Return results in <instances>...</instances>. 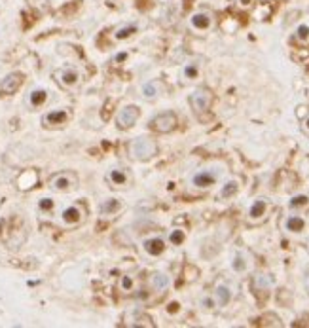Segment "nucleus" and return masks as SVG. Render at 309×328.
Segmentation results:
<instances>
[{"instance_id":"f257e3e1","label":"nucleus","mask_w":309,"mask_h":328,"mask_svg":"<svg viewBox=\"0 0 309 328\" xmlns=\"http://www.w3.org/2000/svg\"><path fill=\"white\" fill-rule=\"evenodd\" d=\"M129 152L137 161H148L158 154V142L152 137H135L129 144Z\"/></svg>"},{"instance_id":"f03ea898","label":"nucleus","mask_w":309,"mask_h":328,"mask_svg":"<svg viewBox=\"0 0 309 328\" xmlns=\"http://www.w3.org/2000/svg\"><path fill=\"white\" fill-rule=\"evenodd\" d=\"M140 118V108L137 105H125L124 108H120L116 114V126L120 129H129L133 127Z\"/></svg>"},{"instance_id":"7ed1b4c3","label":"nucleus","mask_w":309,"mask_h":328,"mask_svg":"<svg viewBox=\"0 0 309 328\" xmlns=\"http://www.w3.org/2000/svg\"><path fill=\"white\" fill-rule=\"evenodd\" d=\"M177 124H179L177 122V114L171 112V110H165V112L158 114V116L154 118V122H152V126H154V129L158 133H171V131H175Z\"/></svg>"},{"instance_id":"20e7f679","label":"nucleus","mask_w":309,"mask_h":328,"mask_svg":"<svg viewBox=\"0 0 309 328\" xmlns=\"http://www.w3.org/2000/svg\"><path fill=\"white\" fill-rule=\"evenodd\" d=\"M230 267H232V271L237 273V275H245V273L250 271V267H252L250 256L245 251H235L232 260H230Z\"/></svg>"},{"instance_id":"39448f33","label":"nucleus","mask_w":309,"mask_h":328,"mask_svg":"<svg viewBox=\"0 0 309 328\" xmlns=\"http://www.w3.org/2000/svg\"><path fill=\"white\" fill-rule=\"evenodd\" d=\"M216 180H218V175L211 169H201L197 171V173H193L192 177V186L193 188H197V190H207V188H211L216 184Z\"/></svg>"},{"instance_id":"423d86ee","label":"nucleus","mask_w":309,"mask_h":328,"mask_svg":"<svg viewBox=\"0 0 309 328\" xmlns=\"http://www.w3.org/2000/svg\"><path fill=\"white\" fill-rule=\"evenodd\" d=\"M76 182L78 180H76L74 173H59V175L50 179V186L57 192H68L70 188H74Z\"/></svg>"},{"instance_id":"0eeeda50","label":"nucleus","mask_w":309,"mask_h":328,"mask_svg":"<svg viewBox=\"0 0 309 328\" xmlns=\"http://www.w3.org/2000/svg\"><path fill=\"white\" fill-rule=\"evenodd\" d=\"M190 103H192L193 110L195 112H205V110H209V106L213 103V95H211V91L209 89H195L190 97Z\"/></svg>"},{"instance_id":"6e6552de","label":"nucleus","mask_w":309,"mask_h":328,"mask_svg":"<svg viewBox=\"0 0 309 328\" xmlns=\"http://www.w3.org/2000/svg\"><path fill=\"white\" fill-rule=\"evenodd\" d=\"M267 209H269L267 199L258 197V199H254V201L250 203V207H248V211H247V218H248L250 222H258V220H262L267 214Z\"/></svg>"},{"instance_id":"1a4fd4ad","label":"nucleus","mask_w":309,"mask_h":328,"mask_svg":"<svg viewBox=\"0 0 309 328\" xmlns=\"http://www.w3.org/2000/svg\"><path fill=\"white\" fill-rule=\"evenodd\" d=\"M190 27L197 32H205L213 27V15L209 11H195L190 17Z\"/></svg>"},{"instance_id":"9d476101","label":"nucleus","mask_w":309,"mask_h":328,"mask_svg":"<svg viewBox=\"0 0 309 328\" xmlns=\"http://www.w3.org/2000/svg\"><path fill=\"white\" fill-rule=\"evenodd\" d=\"M306 218L302 216V214H287V218H285V222H283V230L290 235H298L306 230Z\"/></svg>"},{"instance_id":"9b49d317","label":"nucleus","mask_w":309,"mask_h":328,"mask_svg":"<svg viewBox=\"0 0 309 328\" xmlns=\"http://www.w3.org/2000/svg\"><path fill=\"white\" fill-rule=\"evenodd\" d=\"M57 80L64 87H76L80 84V72L76 70L74 66H66V68H61L57 72Z\"/></svg>"},{"instance_id":"f8f14e48","label":"nucleus","mask_w":309,"mask_h":328,"mask_svg":"<svg viewBox=\"0 0 309 328\" xmlns=\"http://www.w3.org/2000/svg\"><path fill=\"white\" fill-rule=\"evenodd\" d=\"M214 298H216L218 307L230 306V302L234 300V288L228 285V283H218V285L214 286Z\"/></svg>"},{"instance_id":"ddd939ff","label":"nucleus","mask_w":309,"mask_h":328,"mask_svg":"<svg viewBox=\"0 0 309 328\" xmlns=\"http://www.w3.org/2000/svg\"><path fill=\"white\" fill-rule=\"evenodd\" d=\"M142 249H144V253L150 254V256H160V254L165 253L167 243H165L163 237H148V239L142 241Z\"/></svg>"},{"instance_id":"4468645a","label":"nucleus","mask_w":309,"mask_h":328,"mask_svg":"<svg viewBox=\"0 0 309 328\" xmlns=\"http://www.w3.org/2000/svg\"><path fill=\"white\" fill-rule=\"evenodd\" d=\"M23 84V76L21 74H10L6 76L2 82H0V93L2 95H11V93H15Z\"/></svg>"},{"instance_id":"2eb2a0df","label":"nucleus","mask_w":309,"mask_h":328,"mask_svg":"<svg viewBox=\"0 0 309 328\" xmlns=\"http://www.w3.org/2000/svg\"><path fill=\"white\" fill-rule=\"evenodd\" d=\"M171 285V277L167 273H163V271H156V273H152L150 277V288L152 290H156V292H165Z\"/></svg>"},{"instance_id":"dca6fc26","label":"nucleus","mask_w":309,"mask_h":328,"mask_svg":"<svg viewBox=\"0 0 309 328\" xmlns=\"http://www.w3.org/2000/svg\"><path fill=\"white\" fill-rule=\"evenodd\" d=\"M61 218H63V222L66 224V226H76V224L82 222L84 212H82V209H80L78 205H70V207H66L63 211Z\"/></svg>"},{"instance_id":"f3484780","label":"nucleus","mask_w":309,"mask_h":328,"mask_svg":"<svg viewBox=\"0 0 309 328\" xmlns=\"http://www.w3.org/2000/svg\"><path fill=\"white\" fill-rule=\"evenodd\" d=\"M137 32H139V27H137V25H131V23H127V25L118 27L116 31L112 32V38L118 40V42H124V40H129L131 36H135Z\"/></svg>"},{"instance_id":"a211bd4d","label":"nucleus","mask_w":309,"mask_h":328,"mask_svg":"<svg viewBox=\"0 0 309 328\" xmlns=\"http://www.w3.org/2000/svg\"><path fill=\"white\" fill-rule=\"evenodd\" d=\"M158 95H160V84L156 80H148V82L140 85V97L142 99L154 101V99H158Z\"/></svg>"},{"instance_id":"6ab92c4d","label":"nucleus","mask_w":309,"mask_h":328,"mask_svg":"<svg viewBox=\"0 0 309 328\" xmlns=\"http://www.w3.org/2000/svg\"><path fill=\"white\" fill-rule=\"evenodd\" d=\"M107 179H108V182H110L112 186H127L129 175L124 169H120V167H114V169L108 171Z\"/></svg>"},{"instance_id":"aec40b11","label":"nucleus","mask_w":309,"mask_h":328,"mask_svg":"<svg viewBox=\"0 0 309 328\" xmlns=\"http://www.w3.org/2000/svg\"><path fill=\"white\" fill-rule=\"evenodd\" d=\"M120 209H122V201L116 199V197H108V199H105V201L99 205V212H101L103 216H112V214H116Z\"/></svg>"},{"instance_id":"412c9836","label":"nucleus","mask_w":309,"mask_h":328,"mask_svg":"<svg viewBox=\"0 0 309 328\" xmlns=\"http://www.w3.org/2000/svg\"><path fill=\"white\" fill-rule=\"evenodd\" d=\"M199 74H201V66H199L197 61H188V63L182 66V78L188 80V82L197 80Z\"/></svg>"},{"instance_id":"4be33fe9","label":"nucleus","mask_w":309,"mask_h":328,"mask_svg":"<svg viewBox=\"0 0 309 328\" xmlns=\"http://www.w3.org/2000/svg\"><path fill=\"white\" fill-rule=\"evenodd\" d=\"M237 192H239V180L230 179L222 184V188H220V192H218V196H220L222 199H230V197L237 196Z\"/></svg>"},{"instance_id":"5701e85b","label":"nucleus","mask_w":309,"mask_h":328,"mask_svg":"<svg viewBox=\"0 0 309 328\" xmlns=\"http://www.w3.org/2000/svg\"><path fill=\"white\" fill-rule=\"evenodd\" d=\"M68 120V112L66 110H54V112H48L44 116V124L46 126H61Z\"/></svg>"},{"instance_id":"b1692460","label":"nucleus","mask_w":309,"mask_h":328,"mask_svg":"<svg viewBox=\"0 0 309 328\" xmlns=\"http://www.w3.org/2000/svg\"><path fill=\"white\" fill-rule=\"evenodd\" d=\"M309 205V196L308 194H294L290 199H288V209L290 211H300V209H306Z\"/></svg>"},{"instance_id":"393cba45","label":"nucleus","mask_w":309,"mask_h":328,"mask_svg":"<svg viewBox=\"0 0 309 328\" xmlns=\"http://www.w3.org/2000/svg\"><path fill=\"white\" fill-rule=\"evenodd\" d=\"M167 241L171 245H175V247H179V245H182L186 241V232L182 228H173L169 232V235H167Z\"/></svg>"},{"instance_id":"a878e982","label":"nucleus","mask_w":309,"mask_h":328,"mask_svg":"<svg viewBox=\"0 0 309 328\" xmlns=\"http://www.w3.org/2000/svg\"><path fill=\"white\" fill-rule=\"evenodd\" d=\"M199 307H201L203 311H214V309L218 307L214 294H203V296L199 298Z\"/></svg>"},{"instance_id":"bb28decb","label":"nucleus","mask_w":309,"mask_h":328,"mask_svg":"<svg viewBox=\"0 0 309 328\" xmlns=\"http://www.w3.org/2000/svg\"><path fill=\"white\" fill-rule=\"evenodd\" d=\"M273 285V281H271V277L266 275V273H260V275L254 277V286L258 290H269Z\"/></svg>"},{"instance_id":"cd10ccee","label":"nucleus","mask_w":309,"mask_h":328,"mask_svg":"<svg viewBox=\"0 0 309 328\" xmlns=\"http://www.w3.org/2000/svg\"><path fill=\"white\" fill-rule=\"evenodd\" d=\"M46 99H48V95H46L44 89H34L31 93V97H29V103H31L32 106H40L46 103Z\"/></svg>"},{"instance_id":"c85d7f7f","label":"nucleus","mask_w":309,"mask_h":328,"mask_svg":"<svg viewBox=\"0 0 309 328\" xmlns=\"http://www.w3.org/2000/svg\"><path fill=\"white\" fill-rule=\"evenodd\" d=\"M294 36H296V40H298V42H308L309 40V25L308 23H300L298 27H296Z\"/></svg>"},{"instance_id":"c756f323","label":"nucleus","mask_w":309,"mask_h":328,"mask_svg":"<svg viewBox=\"0 0 309 328\" xmlns=\"http://www.w3.org/2000/svg\"><path fill=\"white\" fill-rule=\"evenodd\" d=\"M133 286H135L133 277L131 275H122V279H120V288H122L124 292H131V290H133Z\"/></svg>"},{"instance_id":"7c9ffc66","label":"nucleus","mask_w":309,"mask_h":328,"mask_svg":"<svg viewBox=\"0 0 309 328\" xmlns=\"http://www.w3.org/2000/svg\"><path fill=\"white\" fill-rule=\"evenodd\" d=\"M165 311H167L169 315H175V313H179V311H181V304H179V302H169L167 307H165Z\"/></svg>"},{"instance_id":"2f4dec72","label":"nucleus","mask_w":309,"mask_h":328,"mask_svg":"<svg viewBox=\"0 0 309 328\" xmlns=\"http://www.w3.org/2000/svg\"><path fill=\"white\" fill-rule=\"evenodd\" d=\"M54 207V203L50 201V199H44V201H40V209H44V211H48V209H52Z\"/></svg>"},{"instance_id":"473e14b6","label":"nucleus","mask_w":309,"mask_h":328,"mask_svg":"<svg viewBox=\"0 0 309 328\" xmlns=\"http://www.w3.org/2000/svg\"><path fill=\"white\" fill-rule=\"evenodd\" d=\"M125 59H127V53H125V52L118 53L116 57H114V61H125Z\"/></svg>"},{"instance_id":"72a5a7b5","label":"nucleus","mask_w":309,"mask_h":328,"mask_svg":"<svg viewBox=\"0 0 309 328\" xmlns=\"http://www.w3.org/2000/svg\"><path fill=\"white\" fill-rule=\"evenodd\" d=\"M252 2H254V0H237V4H239V6H243V8H247V6H250Z\"/></svg>"},{"instance_id":"f704fd0d","label":"nucleus","mask_w":309,"mask_h":328,"mask_svg":"<svg viewBox=\"0 0 309 328\" xmlns=\"http://www.w3.org/2000/svg\"><path fill=\"white\" fill-rule=\"evenodd\" d=\"M304 129H306V133H309V116L304 120Z\"/></svg>"},{"instance_id":"c9c22d12","label":"nucleus","mask_w":309,"mask_h":328,"mask_svg":"<svg viewBox=\"0 0 309 328\" xmlns=\"http://www.w3.org/2000/svg\"><path fill=\"white\" fill-rule=\"evenodd\" d=\"M308 288H309V277H308Z\"/></svg>"}]
</instances>
